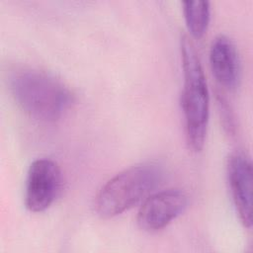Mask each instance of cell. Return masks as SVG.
<instances>
[{"label": "cell", "mask_w": 253, "mask_h": 253, "mask_svg": "<svg viewBox=\"0 0 253 253\" xmlns=\"http://www.w3.org/2000/svg\"><path fill=\"white\" fill-rule=\"evenodd\" d=\"M188 205L189 197L182 189L171 188L155 192L143 201L136 222L144 231L161 230L181 215Z\"/></svg>", "instance_id": "obj_5"}, {"label": "cell", "mask_w": 253, "mask_h": 253, "mask_svg": "<svg viewBox=\"0 0 253 253\" xmlns=\"http://www.w3.org/2000/svg\"><path fill=\"white\" fill-rule=\"evenodd\" d=\"M226 178L236 212L244 227L252 226L253 172L249 155L241 150L230 153L226 161Z\"/></svg>", "instance_id": "obj_6"}, {"label": "cell", "mask_w": 253, "mask_h": 253, "mask_svg": "<svg viewBox=\"0 0 253 253\" xmlns=\"http://www.w3.org/2000/svg\"><path fill=\"white\" fill-rule=\"evenodd\" d=\"M161 179V168L152 162L124 169L99 190L94 201L96 213L102 218H111L125 212L154 190Z\"/></svg>", "instance_id": "obj_3"}, {"label": "cell", "mask_w": 253, "mask_h": 253, "mask_svg": "<svg viewBox=\"0 0 253 253\" xmlns=\"http://www.w3.org/2000/svg\"><path fill=\"white\" fill-rule=\"evenodd\" d=\"M8 88L17 105L35 120L52 123L60 120L74 104L69 87L52 74L31 67L12 70Z\"/></svg>", "instance_id": "obj_1"}, {"label": "cell", "mask_w": 253, "mask_h": 253, "mask_svg": "<svg viewBox=\"0 0 253 253\" xmlns=\"http://www.w3.org/2000/svg\"><path fill=\"white\" fill-rule=\"evenodd\" d=\"M180 50L184 78L181 108L186 140L191 151L200 152L205 145L208 131L210 93L200 57L189 37L181 38Z\"/></svg>", "instance_id": "obj_2"}, {"label": "cell", "mask_w": 253, "mask_h": 253, "mask_svg": "<svg viewBox=\"0 0 253 253\" xmlns=\"http://www.w3.org/2000/svg\"><path fill=\"white\" fill-rule=\"evenodd\" d=\"M210 65L217 83L227 90L235 89L240 81L241 65L237 48L225 35L216 36L210 47Z\"/></svg>", "instance_id": "obj_7"}, {"label": "cell", "mask_w": 253, "mask_h": 253, "mask_svg": "<svg viewBox=\"0 0 253 253\" xmlns=\"http://www.w3.org/2000/svg\"><path fill=\"white\" fill-rule=\"evenodd\" d=\"M183 14L186 26L194 38H202L211 21V6L208 1H184Z\"/></svg>", "instance_id": "obj_8"}, {"label": "cell", "mask_w": 253, "mask_h": 253, "mask_svg": "<svg viewBox=\"0 0 253 253\" xmlns=\"http://www.w3.org/2000/svg\"><path fill=\"white\" fill-rule=\"evenodd\" d=\"M62 174L58 164L49 158L33 161L28 169L25 185V206L33 212L47 210L58 197Z\"/></svg>", "instance_id": "obj_4"}]
</instances>
